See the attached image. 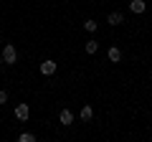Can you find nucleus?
I'll list each match as a JSON object with an SVG mask.
<instances>
[{"label": "nucleus", "instance_id": "nucleus-1", "mask_svg": "<svg viewBox=\"0 0 152 142\" xmlns=\"http://www.w3.org/2000/svg\"><path fill=\"white\" fill-rule=\"evenodd\" d=\"M0 53H3V61H5V64H15V61H18V51H15L13 43H5Z\"/></svg>", "mask_w": 152, "mask_h": 142}, {"label": "nucleus", "instance_id": "nucleus-2", "mask_svg": "<svg viewBox=\"0 0 152 142\" xmlns=\"http://www.w3.org/2000/svg\"><path fill=\"white\" fill-rule=\"evenodd\" d=\"M28 117H31V107H28V104H15V119L18 122H28Z\"/></svg>", "mask_w": 152, "mask_h": 142}, {"label": "nucleus", "instance_id": "nucleus-3", "mask_svg": "<svg viewBox=\"0 0 152 142\" xmlns=\"http://www.w3.org/2000/svg\"><path fill=\"white\" fill-rule=\"evenodd\" d=\"M41 74H43V76H53V74H56V61L53 59L41 61Z\"/></svg>", "mask_w": 152, "mask_h": 142}, {"label": "nucleus", "instance_id": "nucleus-4", "mask_svg": "<svg viewBox=\"0 0 152 142\" xmlns=\"http://www.w3.org/2000/svg\"><path fill=\"white\" fill-rule=\"evenodd\" d=\"M107 23H109V26H114V28H117V26H122V23H124V15H122L119 10H112V13L107 15Z\"/></svg>", "mask_w": 152, "mask_h": 142}, {"label": "nucleus", "instance_id": "nucleus-5", "mask_svg": "<svg viewBox=\"0 0 152 142\" xmlns=\"http://www.w3.org/2000/svg\"><path fill=\"white\" fill-rule=\"evenodd\" d=\"M129 10L134 13V15H142V13L147 10V3H145V0H132V3H129Z\"/></svg>", "mask_w": 152, "mask_h": 142}, {"label": "nucleus", "instance_id": "nucleus-6", "mask_svg": "<svg viewBox=\"0 0 152 142\" xmlns=\"http://www.w3.org/2000/svg\"><path fill=\"white\" fill-rule=\"evenodd\" d=\"M58 122H61L64 127L74 124V112H71V109H61V114H58Z\"/></svg>", "mask_w": 152, "mask_h": 142}, {"label": "nucleus", "instance_id": "nucleus-7", "mask_svg": "<svg viewBox=\"0 0 152 142\" xmlns=\"http://www.w3.org/2000/svg\"><path fill=\"white\" fill-rule=\"evenodd\" d=\"M107 56H109V61H112V64H119V61H122V51L117 48V46H112V48L107 51Z\"/></svg>", "mask_w": 152, "mask_h": 142}, {"label": "nucleus", "instance_id": "nucleus-8", "mask_svg": "<svg viewBox=\"0 0 152 142\" xmlns=\"http://www.w3.org/2000/svg\"><path fill=\"white\" fill-rule=\"evenodd\" d=\"M84 51H86V53L89 56H94V53H96V51H99V43H96V41H86V43H84Z\"/></svg>", "mask_w": 152, "mask_h": 142}, {"label": "nucleus", "instance_id": "nucleus-9", "mask_svg": "<svg viewBox=\"0 0 152 142\" xmlns=\"http://www.w3.org/2000/svg\"><path fill=\"white\" fill-rule=\"evenodd\" d=\"M91 119H94V109L89 107V104L81 107V122H91Z\"/></svg>", "mask_w": 152, "mask_h": 142}, {"label": "nucleus", "instance_id": "nucleus-10", "mask_svg": "<svg viewBox=\"0 0 152 142\" xmlns=\"http://www.w3.org/2000/svg\"><path fill=\"white\" fill-rule=\"evenodd\" d=\"M96 26H99V23L94 20V18H89V20H84V31H86V33H96Z\"/></svg>", "mask_w": 152, "mask_h": 142}, {"label": "nucleus", "instance_id": "nucleus-11", "mask_svg": "<svg viewBox=\"0 0 152 142\" xmlns=\"http://www.w3.org/2000/svg\"><path fill=\"white\" fill-rule=\"evenodd\" d=\"M33 140H36L33 132H23V135H18V142H33Z\"/></svg>", "mask_w": 152, "mask_h": 142}, {"label": "nucleus", "instance_id": "nucleus-12", "mask_svg": "<svg viewBox=\"0 0 152 142\" xmlns=\"http://www.w3.org/2000/svg\"><path fill=\"white\" fill-rule=\"evenodd\" d=\"M8 102V91H3V89H0V104H5Z\"/></svg>", "mask_w": 152, "mask_h": 142}, {"label": "nucleus", "instance_id": "nucleus-13", "mask_svg": "<svg viewBox=\"0 0 152 142\" xmlns=\"http://www.w3.org/2000/svg\"><path fill=\"white\" fill-rule=\"evenodd\" d=\"M3 64H5V61H3V53H0V66H3Z\"/></svg>", "mask_w": 152, "mask_h": 142}, {"label": "nucleus", "instance_id": "nucleus-14", "mask_svg": "<svg viewBox=\"0 0 152 142\" xmlns=\"http://www.w3.org/2000/svg\"><path fill=\"white\" fill-rule=\"evenodd\" d=\"M150 132H152V124H150Z\"/></svg>", "mask_w": 152, "mask_h": 142}]
</instances>
